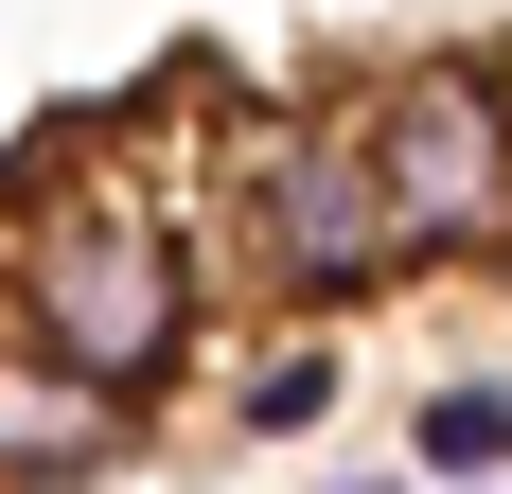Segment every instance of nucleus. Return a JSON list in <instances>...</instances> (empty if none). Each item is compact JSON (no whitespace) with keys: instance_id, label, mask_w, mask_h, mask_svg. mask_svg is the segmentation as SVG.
I'll return each mask as SVG.
<instances>
[{"instance_id":"nucleus-1","label":"nucleus","mask_w":512,"mask_h":494,"mask_svg":"<svg viewBox=\"0 0 512 494\" xmlns=\"http://www.w3.org/2000/svg\"><path fill=\"white\" fill-rule=\"evenodd\" d=\"M0 318L53 336L71 371H106L124 406H159L212 318V230H177V195H142L106 142H53L36 195L0 212Z\"/></svg>"},{"instance_id":"nucleus-2","label":"nucleus","mask_w":512,"mask_h":494,"mask_svg":"<svg viewBox=\"0 0 512 494\" xmlns=\"http://www.w3.org/2000/svg\"><path fill=\"white\" fill-rule=\"evenodd\" d=\"M212 265L283 318H354V300L407 283V212H389V159H371V106H230V159H212Z\"/></svg>"},{"instance_id":"nucleus-3","label":"nucleus","mask_w":512,"mask_h":494,"mask_svg":"<svg viewBox=\"0 0 512 494\" xmlns=\"http://www.w3.org/2000/svg\"><path fill=\"white\" fill-rule=\"evenodd\" d=\"M371 159H389L407 265H495V247H512V71L407 53V71L371 89Z\"/></svg>"},{"instance_id":"nucleus-4","label":"nucleus","mask_w":512,"mask_h":494,"mask_svg":"<svg viewBox=\"0 0 512 494\" xmlns=\"http://www.w3.org/2000/svg\"><path fill=\"white\" fill-rule=\"evenodd\" d=\"M124 459H142V406L0 318V494H106Z\"/></svg>"},{"instance_id":"nucleus-5","label":"nucleus","mask_w":512,"mask_h":494,"mask_svg":"<svg viewBox=\"0 0 512 494\" xmlns=\"http://www.w3.org/2000/svg\"><path fill=\"white\" fill-rule=\"evenodd\" d=\"M495 459H512V371L424 389V477H495Z\"/></svg>"},{"instance_id":"nucleus-6","label":"nucleus","mask_w":512,"mask_h":494,"mask_svg":"<svg viewBox=\"0 0 512 494\" xmlns=\"http://www.w3.org/2000/svg\"><path fill=\"white\" fill-rule=\"evenodd\" d=\"M318 406H336V353H301V336H283V353L248 371V389H230V424H248V442H301Z\"/></svg>"}]
</instances>
